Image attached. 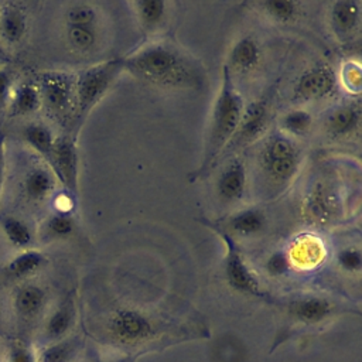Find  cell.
Instances as JSON below:
<instances>
[{
    "label": "cell",
    "mask_w": 362,
    "mask_h": 362,
    "mask_svg": "<svg viewBox=\"0 0 362 362\" xmlns=\"http://www.w3.org/2000/svg\"><path fill=\"white\" fill-rule=\"evenodd\" d=\"M120 59L124 72L157 88L198 89L204 82L202 65L170 42L146 44Z\"/></svg>",
    "instance_id": "cell-1"
},
{
    "label": "cell",
    "mask_w": 362,
    "mask_h": 362,
    "mask_svg": "<svg viewBox=\"0 0 362 362\" xmlns=\"http://www.w3.org/2000/svg\"><path fill=\"white\" fill-rule=\"evenodd\" d=\"M245 110L243 98L235 86L233 75L223 64L221 71V86L209 119L208 133L198 168L191 180L205 175L235 137Z\"/></svg>",
    "instance_id": "cell-2"
},
{
    "label": "cell",
    "mask_w": 362,
    "mask_h": 362,
    "mask_svg": "<svg viewBox=\"0 0 362 362\" xmlns=\"http://www.w3.org/2000/svg\"><path fill=\"white\" fill-rule=\"evenodd\" d=\"M120 72H123L120 57L82 69L75 76L74 115L82 120L106 95Z\"/></svg>",
    "instance_id": "cell-3"
},
{
    "label": "cell",
    "mask_w": 362,
    "mask_h": 362,
    "mask_svg": "<svg viewBox=\"0 0 362 362\" xmlns=\"http://www.w3.org/2000/svg\"><path fill=\"white\" fill-rule=\"evenodd\" d=\"M300 163L301 151L296 141L286 134L270 136L259 154L262 174L274 187L288 184L297 174Z\"/></svg>",
    "instance_id": "cell-4"
},
{
    "label": "cell",
    "mask_w": 362,
    "mask_h": 362,
    "mask_svg": "<svg viewBox=\"0 0 362 362\" xmlns=\"http://www.w3.org/2000/svg\"><path fill=\"white\" fill-rule=\"evenodd\" d=\"M202 223L211 228L222 240L225 246V279L228 284L243 294L262 296V288L255 273L246 264L239 246L236 245L232 233L221 225L202 219Z\"/></svg>",
    "instance_id": "cell-5"
},
{
    "label": "cell",
    "mask_w": 362,
    "mask_h": 362,
    "mask_svg": "<svg viewBox=\"0 0 362 362\" xmlns=\"http://www.w3.org/2000/svg\"><path fill=\"white\" fill-rule=\"evenodd\" d=\"M106 332L117 344L139 345L151 339L157 327L146 313L133 307H120L107 317Z\"/></svg>",
    "instance_id": "cell-6"
},
{
    "label": "cell",
    "mask_w": 362,
    "mask_h": 362,
    "mask_svg": "<svg viewBox=\"0 0 362 362\" xmlns=\"http://www.w3.org/2000/svg\"><path fill=\"white\" fill-rule=\"evenodd\" d=\"M42 105L55 116L66 117L75 106V75L65 71H42L34 79Z\"/></svg>",
    "instance_id": "cell-7"
},
{
    "label": "cell",
    "mask_w": 362,
    "mask_h": 362,
    "mask_svg": "<svg viewBox=\"0 0 362 362\" xmlns=\"http://www.w3.org/2000/svg\"><path fill=\"white\" fill-rule=\"evenodd\" d=\"M338 86V75L332 66L317 64L307 68L296 81L293 88V100L314 102L329 98Z\"/></svg>",
    "instance_id": "cell-8"
},
{
    "label": "cell",
    "mask_w": 362,
    "mask_h": 362,
    "mask_svg": "<svg viewBox=\"0 0 362 362\" xmlns=\"http://www.w3.org/2000/svg\"><path fill=\"white\" fill-rule=\"evenodd\" d=\"M47 164L54 173L57 181L64 185V191L76 195L79 178V154L75 140L69 136L57 137Z\"/></svg>",
    "instance_id": "cell-9"
},
{
    "label": "cell",
    "mask_w": 362,
    "mask_h": 362,
    "mask_svg": "<svg viewBox=\"0 0 362 362\" xmlns=\"http://www.w3.org/2000/svg\"><path fill=\"white\" fill-rule=\"evenodd\" d=\"M28 27L30 20L23 3L0 1V45L4 54L24 42Z\"/></svg>",
    "instance_id": "cell-10"
},
{
    "label": "cell",
    "mask_w": 362,
    "mask_h": 362,
    "mask_svg": "<svg viewBox=\"0 0 362 362\" xmlns=\"http://www.w3.org/2000/svg\"><path fill=\"white\" fill-rule=\"evenodd\" d=\"M48 303L47 290L37 283H20L11 296V307L16 317L24 322L37 320L45 311Z\"/></svg>",
    "instance_id": "cell-11"
},
{
    "label": "cell",
    "mask_w": 362,
    "mask_h": 362,
    "mask_svg": "<svg viewBox=\"0 0 362 362\" xmlns=\"http://www.w3.org/2000/svg\"><path fill=\"white\" fill-rule=\"evenodd\" d=\"M361 1L338 0L328 8V23L338 40H349L361 24Z\"/></svg>",
    "instance_id": "cell-12"
},
{
    "label": "cell",
    "mask_w": 362,
    "mask_h": 362,
    "mask_svg": "<svg viewBox=\"0 0 362 362\" xmlns=\"http://www.w3.org/2000/svg\"><path fill=\"white\" fill-rule=\"evenodd\" d=\"M334 311V304L315 294H305L296 297L288 304V314L301 324H317L327 320Z\"/></svg>",
    "instance_id": "cell-13"
},
{
    "label": "cell",
    "mask_w": 362,
    "mask_h": 362,
    "mask_svg": "<svg viewBox=\"0 0 362 362\" xmlns=\"http://www.w3.org/2000/svg\"><path fill=\"white\" fill-rule=\"evenodd\" d=\"M57 178L48 165H34L23 177L21 189L25 199L40 204L54 197Z\"/></svg>",
    "instance_id": "cell-14"
},
{
    "label": "cell",
    "mask_w": 362,
    "mask_h": 362,
    "mask_svg": "<svg viewBox=\"0 0 362 362\" xmlns=\"http://www.w3.org/2000/svg\"><path fill=\"white\" fill-rule=\"evenodd\" d=\"M247 185V173L242 160H232L219 174L216 180L218 197L225 202L239 201Z\"/></svg>",
    "instance_id": "cell-15"
},
{
    "label": "cell",
    "mask_w": 362,
    "mask_h": 362,
    "mask_svg": "<svg viewBox=\"0 0 362 362\" xmlns=\"http://www.w3.org/2000/svg\"><path fill=\"white\" fill-rule=\"evenodd\" d=\"M361 124L359 103H344L329 112L324 122L328 136L334 139H345L358 132Z\"/></svg>",
    "instance_id": "cell-16"
},
{
    "label": "cell",
    "mask_w": 362,
    "mask_h": 362,
    "mask_svg": "<svg viewBox=\"0 0 362 362\" xmlns=\"http://www.w3.org/2000/svg\"><path fill=\"white\" fill-rule=\"evenodd\" d=\"M262 59V48L253 35H242L230 48L228 62L225 64L229 71L233 69L239 74H247L257 68Z\"/></svg>",
    "instance_id": "cell-17"
},
{
    "label": "cell",
    "mask_w": 362,
    "mask_h": 362,
    "mask_svg": "<svg viewBox=\"0 0 362 362\" xmlns=\"http://www.w3.org/2000/svg\"><path fill=\"white\" fill-rule=\"evenodd\" d=\"M75 303L72 297H66L45 318L42 334L47 339V344L66 338V334L75 324Z\"/></svg>",
    "instance_id": "cell-18"
},
{
    "label": "cell",
    "mask_w": 362,
    "mask_h": 362,
    "mask_svg": "<svg viewBox=\"0 0 362 362\" xmlns=\"http://www.w3.org/2000/svg\"><path fill=\"white\" fill-rule=\"evenodd\" d=\"M41 106V95L35 81H23L20 83H16L8 99L6 112L11 117H20L38 112Z\"/></svg>",
    "instance_id": "cell-19"
},
{
    "label": "cell",
    "mask_w": 362,
    "mask_h": 362,
    "mask_svg": "<svg viewBox=\"0 0 362 362\" xmlns=\"http://www.w3.org/2000/svg\"><path fill=\"white\" fill-rule=\"evenodd\" d=\"M143 34L156 33L168 16V3L163 0H136L130 3Z\"/></svg>",
    "instance_id": "cell-20"
},
{
    "label": "cell",
    "mask_w": 362,
    "mask_h": 362,
    "mask_svg": "<svg viewBox=\"0 0 362 362\" xmlns=\"http://www.w3.org/2000/svg\"><path fill=\"white\" fill-rule=\"evenodd\" d=\"M47 264V256L34 247L20 250L16 256H13L6 267L4 272L8 277L14 280H25L40 272Z\"/></svg>",
    "instance_id": "cell-21"
},
{
    "label": "cell",
    "mask_w": 362,
    "mask_h": 362,
    "mask_svg": "<svg viewBox=\"0 0 362 362\" xmlns=\"http://www.w3.org/2000/svg\"><path fill=\"white\" fill-rule=\"evenodd\" d=\"M267 225V219L263 211L257 208H245L235 212L228 219V228H225L229 233H238L240 236H255L260 233Z\"/></svg>",
    "instance_id": "cell-22"
},
{
    "label": "cell",
    "mask_w": 362,
    "mask_h": 362,
    "mask_svg": "<svg viewBox=\"0 0 362 362\" xmlns=\"http://www.w3.org/2000/svg\"><path fill=\"white\" fill-rule=\"evenodd\" d=\"M21 137L25 141V144L37 154H40L45 161L49 158V154L57 139L51 127L42 122L27 123L21 129Z\"/></svg>",
    "instance_id": "cell-23"
},
{
    "label": "cell",
    "mask_w": 362,
    "mask_h": 362,
    "mask_svg": "<svg viewBox=\"0 0 362 362\" xmlns=\"http://www.w3.org/2000/svg\"><path fill=\"white\" fill-rule=\"evenodd\" d=\"M267 120V102L260 99L253 102L247 109L243 110V116L239 129L232 140L239 137V140H252L262 133Z\"/></svg>",
    "instance_id": "cell-24"
},
{
    "label": "cell",
    "mask_w": 362,
    "mask_h": 362,
    "mask_svg": "<svg viewBox=\"0 0 362 362\" xmlns=\"http://www.w3.org/2000/svg\"><path fill=\"white\" fill-rule=\"evenodd\" d=\"M0 229L6 240L18 250L31 249L34 243V233L30 225L16 216V215H3L0 216Z\"/></svg>",
    "instance_id": "cell-25"
},
{
    "label": "cell",
    "mask_w": 362,
    "mask_h": 362,
    "mask_svg": "<svg viewBox=\"0 0 362 362\" xmlns=\"http://www.w3.org/2000/svg\"><path fill=\"white\" fill-rule=\"evenodd\" d=\"M76 229V222L72 214L54 212L42 222L40 228V238L42 240H61L74 235Z\"/></svg>",
    "instance_id": "cell-26"
},
{
    "label": "cell",
    "mask_w": 362,
    "mask_h": 362,
    "mask_svg": "<svg viewBox=\"0 0 362 362\" xmlns=\"http://www.w3.org/2000/svg\"><path fill=\"white\" fill-rule=\"evenodd\" d=\"M78 351V345L75 341L64 338L59 341L45 344L37 352L38 362H72L75 354Z\"/></svg>",
    "instance_id": "cell-27"
},
{
    "label": "cell",
    "mask_w": 362,
    "mask_h": 362,
    "mask_svg": "<svg viewBox=\"0 0 362 362\" xmlns=\"http://www.w3.org/2000/svg\"><path fill=\"white\" fill-rule=\"evenodd\" d=\"M257 6L269 18L277 23H291L301 13L300 3L290 0H264L259 1Z\"/></svg>",
    "instance_id": "cell-28"
},
{
    "label": "cell",
    "mask_w": 362,
    "mask_h": 362,
    "mask_svg": "<svg viewBox=\"0 0 362 362\" xmlns=\"http://www.w3.org/2000/svg\"><path fill=\"white\" fill-rule=\"evenodd\" d=\"M65 38L72 49L86 52L98 44V28L93 25H65Z\"/></svg>",
    "instance_id": "cell-29"
},
{
    "label": "cell",
    "mask_w": 362,
    "mask_h": 362,
    "mask_svg": "<svg viewBox=\"0 0 362 362\" xmlns=\"http://www.w3.org/2000/svg\"><path fill=\"white\" fill-rule=\"evenodd\" d=\"M280 126L286 132V136H304L313 126V116L305 109H291L286 112L280 119Z\"/></svg>",
    "instance_id": "cell-30"
},
{
    "label": "cell",
    "mask_w": 362,
    "mask_h": 362,
    "mask_svg": "<svg viewBox=\"0 0 362 362\" xmlns=\"http://www.w3.org/2000/svg\"><path fill=\"white\" fill-rule=\"evenodd\" d=\"M98 10L89 3H72L64 11L65 25H93L98 24Z\"/></svg>",
    "instance_id": "cell-31"
},
{
    "label": "cell",
    "mask_w": 362,
    "mask_h": 362,
    "mask_svg": "<svg viewBox=\"0 0 362 362\" xmlns=\"http://www.w3.org/2000/svg\"><path fill=\"white\" fill-rule=\"evenodd\" d=\"M294 252L291 253L290 262L297 260V262H318L322 256V247L318 245L315 239L304 238L297 243L296 247H293Z\"/></svg>",
    "instance_id": "cell-32"
},
{
    "label": "cell",
    "mask_w": 362,
    "mask_h": 362,
    "mask_svg": "<svg viewBox=\"0 0 362 362\" xmlns=\"http://www.w3.org/2000/svg\"><path fill=\"white\" fill-rule=\"evenodd\" d=\"M338 266L346 273H358L362 267V253L359 247H344L337 255Z\"/></svg>",
    "instance_id": "cell-33"
},
{
    "label": "cell",
    "mask_w": 362,
    "mask_h": 362,
    "mask_svg": "<svg viewBox=\"0 0 362 362\" xmlns=\"http://www.w3.org/2000/svg\"><path fill=\"white\" fill-rule=\"evenodd\" d=\"M6 362H38V359L31 345L16 341L8 346Z\"/></svg>",
    "instance_id": "cell-34"
},
{
    "label": "cell",
    "mask_w": 362,
    "mask_h": 362,
    "mask_svg": "<svg viewBox=\"0 0 362 362\" xmlns=\"http://www.w3.org/2000/svg\"><path fill=\"white\" fill-rule=\"evenodd\" d=\"M341 82L349 92L359 93L361 85H362L359 64H356V62L345 64L342 68V72H341Z\"/></svg>",
    "instance_id": "cell-35"
},
{
    "label": "cell",
    "mask_w": 362,
    "mask_h": 362,
    "mask_svg": "<svg viewBox=\"0 0 362 362\" xmlns=\"http://www.w3.org/2000/svg\"><path fill=\"white\" fill-rule=\"evenodd\" d=\"M14 75L8 66H0V110H6L14 89Z\"/></svg>",
    "instance_id": "cell-36"
},
{
    "label": "cell",
    "mask_w": 362,
    "mask_h": 362,
    "mask_svg": "<svg viewBox=\"0 0 362 362\" xmlns=\"http://www.w3.org/2000/svg\"><path fill=\"white\" fill-rule=\"evenodd\" d=\"M288 267L290 257L281 250H276L274 253H272L266 262V270L272 276H283L287 273Z\"/></svg>",
    "instance_id": "cell-37"
},
{
    "label": "cell",
    "mask_w": 362,
    "mask_h": 362,
    "mask_svg": "<svg viewBox=\"0 0 362 362\" xmlns=\"http://www.w3.org/2000/svg\"><path fill=\"white\" fill-rule=\"evenodd\" d=\"M75 205V195L64 191L57 195H54V208L55 212H62V214H71Z\"/></svg>",
    "instance_id": "cell-38"
},
{
    "label": "cell",
    "mask_w": 362,
    "mask_h": 362,
    "mask_svg": "<svg viewBox=\"0 0 362 362\" xmlns=\"http://www.w3.org/2000/svg\"><path fill=\"white\" fill-rule=\"evenodd\" d=\"M4 174H6V158H4V136L0 133V195L1 188L4 182Z\"/></svg>",
    "instance_id": "cell-39"
},
{
    "label": "cell",
    "mask_w": 362,
    "mask_h": 362,
    "mask_svg": "<svg viewBox=\"0 0 362 362\" xmlns=\"http://www.w3.org/2000/svg\"><path fill=\"white\" fill-rule=\"evenodd\" d=\"M3 55H4V51H3V49H1V45H0V58H1V57H3Z\"/></svg>",
    "instance_id": "cell-40"
},
{
    "label": "cell",
    "mask_w": 362,
    "mask_h": 362,
    "mask_svg": "<svg viewBox=\"0 0 362 362\" xmlns=\"http://www.w3.org/2000/svg\"><path fill=\"white\" fill-rule=\"evenodd\" d=\"M89 362H103V361H100V359H92V361H89Z\"/></svg>",
    "instance_id": "cell-41"
}]
</instances>
